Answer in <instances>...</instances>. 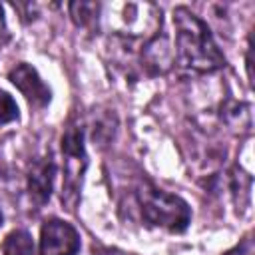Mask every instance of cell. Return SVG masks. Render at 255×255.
<instances>
[{
    "label": "cell",
    "instance_id": "2",
    "mask_svg": "<svg viewBox=\"0 0 255 255\" xmlns=\"http://www.w3.org/2000/svg\"><path fill=\"white\" fill-rule=\"evenodd\" d=\"M137 197L141 215L149 225L163 227L171 233H181L187 229L191 221V209L181 197L153 185H143L137 191Z\"/></svg>",
    "mask_w": 255,
    "mask_h": 255
},
{
    "label": "cell",
    "instance_id": "1",
    "mask_svg": "<svg viewBox=\"0 0 255 255\" xmlns=\"http://www.w3.org/2000/svg\"><path fill=\"white\" fill-rule=\"evenodd\" d=\"M175 54L181 66L195 72H215L225 64L207 24L187 8L173 10Z\"/></svg>",
    "mask_w": 255,
    "mask_h": 255
},
{
    "label": "cell",
    "instance_id": "5",
    "mask_svg": "<svg viewBox=\"0 0 255 255\" xmlns=\"http://www.w3.org/2000/svg\"><path fill=\"white\" fill-rule=\"evenodd\" d=\"M78 249L80 235L70 223L62 219H48L42 225L40 255H76Z\"/></svg>",
    "mask_w": 255,
    "mask_h": 255
},
{
    "label": "cell",
    "instance_id": "7",
    "mask_svg": "<svg viewBox=\"0 0 255 255\" xmlns=\"http://www.w3.org/2000/svg\"><path fill=\"white\" fill-rule=\"evenodd\" d=\"M54 175H56V165L50 157L40 159L32 165V169L28 173V191H30V197L38 205H42L50 199L52 185H54Z\"/></svg>",
    "mask_w": 255,
    "mask_h": 255
},
{
    "label": "cell",
    "instance_id": "11",
    "mask_svg": "<svg viewBox=\"0 0 255 255\" xmlns=\"http://www.w3.org/2000/svg\"><path fill=\"white\" fill-rule=\"evenodd\" d=\"M6 40V24H4V18H2V8H0V42Z\"/></svg>",
    "mask_w": 255,
    "mask_h": 255
},
{
    "label": "cell",
    "instance_id": "10",
    "mask_svg": "<svg viewBox=\"0 0 255 255\" xmlns=\"http://www.w3.org/2000/svg\"><path fill=\"white\" fill-rule=\"evenodd\" d=\"M14 120H18V106L8 92L0 90V126L10 124Z\"/></svg>",
    "mask_w": 255,
    "mask_h": 255
},
{
    "label": "cell",
    "instance_id": "6",
    "mask_svg": "<svg viewBox=\"0 0 255 255\" xmlns=\"http://www.w3.org/2000/svg\"><path fill=\"white\" fill-rule=\"evenodd\" d=\"M8 80L22 92V96L34 106V108H44L50 104L52 92L44 84V80L38 76V72L28 66V64H18L10 70Z\"/></svg>",
    "mask_w": 255,
    "mask_h": 255
},
{
    "label": "cell",
    "instance_id": "4",
    "mask_svg": "<svg viewBox=\"0 0 255 255\" xmlns=\"http://www.w3.org/2000/svg\"><path fill=\"white\" fill-rule=\"evenodd\" d=\"M62 151L66 157V181L62 199L74 205L76 195L80 191L82 173L86 169V151H84V133L80 126H68L62 135Z\"/></svg>",
    "mask_w": 255,
    "mask_h": 255
},
{
    "label": "cell",
    "instance_id": "3",
    "mask_svg": "<svg viewBox=\"0 0 255 255\" xmlns=\"http://www.w3.org/2000/svg\"><path fill=\"white\" fill-rule=\"evenodd\" d=\"M108 26L128 38H153L161 26V12L155 4L143 2H124L110 4L106 14Z\"/></svg>",
    "mask_w": 255,
    "mask_h": 255
},
{
    "label": "cell",
    "instance_id": "8",
    "mask_svg": "<svg viewBox=\"0 0 255 255\" xmlns=\"http://www.w3.org/2000/svg\"><path fill=\"white\" fill-rule=\"evenodd\" d=\"M4 255H34V239L26 229H14L2 243Z\"/></svg>",
    "mask_w": 255,
    "mask_h": 255
},
{
    "label": "cell",
    "instance_id": "9",
    "mask_svg": "<svg viewBox=\"0 0 255 255\" xmlns=\"http://www.w3.org/2000/svg\"><path fill=\"white\" fill-rule=\"evenodd\" d=\"M98 12H100V4H94V2H72L70 4V14L78 26H86Z\"/></svg>",
    "mask_w": 255,
    "mask_h": 255
},
{
    "label": "cell",
    "instance_id": "12",
    "mask_svg": "<svg viewBox=\"0 0 255 255\" xmlns=\"http://www.w3.org/2000/svg\"><path fill=\"white\" fill-rule=\"evenodd\" d=\"M0 225H2V211H0Z\"/></svg>",
    "mask_w": 255,
    "mask_h": 255
}]
</instances>
